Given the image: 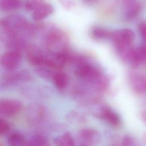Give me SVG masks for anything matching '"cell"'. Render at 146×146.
<instances>
[{"mask_svg": "<svg viewBox=\"0 0 146 146\" xmlns=\"http://www.w3.org/2000/svg\"><path fill=\"white\" fill-rule=\"evenodd\" d=\"M54 11V7L51 4L43 1L32 13V18L34 20L40 21Z\"/></svg>", "mask_w": 146, "mask_h": 146, "instance_id": "obj_12", "label": "cell"}, {"mask_svg": "<svg viewBox=\"0 0 146 146\" xmlns=\"http://www.w3.org/2000/svg\"><path fill=\"white\" fill-rule=\"evenodd\" d=\"M145 143H146V141H145Z\"/></svg>", "mask_w": 146, "mask_h": 146, "instance_id": "obj_30", "label": "cell"}, {"mask_svg": "<svg viewBox=\"0 0 146 146\" xmlns=\"http://www.w3.org/2000/svg\"><path fill=\"white\" fill-rule=\"evenodd\" d=\"M0 146H2V145H0Z\"/></svg>", "mask_w": 146, "mask_h": 146, "instance_id": "obj_29", "label": "cell"}, {"mask_svg": "<svg viewBox=\"0 0 146 146\" xmlns=\"http://www.w3.org/2000/svg\"><path fill=\"white\" fill-rule=\"evenodd\" d=\"M67 38L62 30L56 28H52L49 30L45 36V44L47 48L53 50L59 48V51L66 50L65 46Z\"/></svg>", "mask_w": 146, "mask_h": 146, "instance_id": "obj_2", "label": "cell"}, {"mask_svg": "<svg viewBox=\"0 0 146 146\" xmlns=\"http://www.w3.org/2000/svg\"><path fill=\"white\" fill-rule=\"evenodd\" d=\"M53 143L55 146H75L74 138L68 131L54 137Z\"/></svg>", "mask_w": 146, "mask_h": 146, "instance_id": "obj_15", "label": "cell"}, {"mask_svg": "<svg viewBox=\"0 0 146 146\" xmlns=\"http://www.w3.org/2000/svg\"><path fill=\"white\" fill-rule=\"evenodd\" d=\"M67 120L72 123H83L86 121V117L85 115L75 110L69 111L66 115Z\"/></svg>", "mask_w": 146, "mask_h": 146, "instance_id": "obj_20", "label": "cell"}, {"mask_svg": "<svg viewBox=\"0 0 146 146\" xmlns=\"http://www.w3.org/2000/svg\"><path fill=\"white\" fill-rule=\"evenodd\" d=\"M141 10V5L135 1L124 2L123 16L127 20H131L138 16Z\"/></svg>", "mask_w": 146, "mask_h": 146, "instance_id": "obj_10", "label": "cell"}, {"mask_svg": "<svg viewBox=\"0 0 146 146\" xmlns=\"http://www.w3.org/2000/svg\"><path fill=\"white\" fill-rule=\"evenodd\" d=\"M35 73L39 77L45 79H51L55 74L53 71L43 67H38L34 70Z\"/></svg>", "mask_w": 146, "mask_h": 146, "instance_id": "obj_21", "label": "cell"}, {"mask_svg": "<svg viewBox=\"0 0 146 146\" xmlns=\"http://www.w3.org/2000/svg\"><path fill=\"white\" fill-rule=\"evenodd\" d=\"M22 53L18 50H10L3 53L1 57L2 67L9 71H15L21 65Z\"/></svg>", "mask_w": 146, "mask_h": 146, "instance_id": "obj_4", "label": "cell"}, {"mask_svg": "<svg viewBox=\"0 0 146 146\" xmlns=\"http://www.w3.org/2000/svg\"><path fill=\"white\" fill-rule=\"evenodd\" d=\"M111 146H116V145H111Z\"/></svg>", "mask_w": 146, "mask_h": 146, "instance_id": "obj_28", "label": "cell"}, {"mask_svg": "<svg viewBox=\"0 0 146 146\" xmlns=\"http://www.w3.org/2000/svg\"><path fill=\"white\" fill-rule=\"evenodd\" d=\"M52 80L54 84L57 88L62 90L64 88L67 84L68 77L67 75L63 72H55Z\"/></svg>", "mask_w": 146, "mask_h": 146, "instance_id": "obj_17", "label": "cell"}, {"mask_svg": "<svg viewBox=\"0 0 146 146\" xmlns=\"http://www.w3.org/2000/svg\"><path fill=\"white\" fill-rule=\"evenodd\" d=\"M47 143V139L44 136L35 134L26 140V146H46Z\"/></svg>", "mask_w": 146, "mask_h": 146, "instance_id": "obj_19", "label": "cell"}, {"mask_svg": "<svg viewBox=\"0 0 146 146\" xmlns=\"http://www.w3.org/2000/svg\"><path fill=\"white\" fill-rule=\"evenodd\" d=\"M22 103L17 99H5L0 101V112L6 116L17 114L22 108Z\"/></svg>", "mask_w": 146, "mask_h": 146, "instance_id": "obj_5", "label": "cell"}, {"mask_svg": "<svg viewBox=\"0 0 146 146\" xmlns=\"http://www.w3.org/2000/svg\"><path fill=\"white\" fill-rule=\"evenodd\" d=\"M113 31L100 26H95L91 29V36L97 40H105L111 38Z\"/></svg>", "mask_w": 146, "mask_h": 146, "instance_id": "obj_14", "label": "cell"}, {"mask_svg": "<svg viewBox=\"0 0 146 146\" xmlns=\"http://www.w3.org/2000/svg\"><path fill=\"white\" fill-rule=\"evenodd\" d=\"M29 62L34 66L38 67L46 66L48 56L38 50H30L27 54Z\"/></svg>", "mask_w": 146, "mask_h": 146, "instance_id": "obj_11", "label": "cell"}, {"mask_svg": "<svg viewBox=\"0 0 146 146\" xmlns=\"http://www.w3.org/2000/svg\"><path fill=\"white\" fill-rule=\"evenodd\" d=\"M7 143L8 146H26V140L22 133L14 131L8 135Z\"/></svg>", "mask_w": 146, "mask_h": 146, "instance_id": "obj_16", "label": "cell"}, {"mask_svg": "<svg viewBox=\"0 0 146 146\" xmlns=\"http://www.w3.org/2000/svg\"><path fill=\"white\" fill-rule=\"evenodd\" d=\"M138 30L142 38L146 41V21L141 22L139 25Z\"/></svg>", "mask_w": 146, "mask_h": 146, "instance_id": "obj_24", "label": "cell"}, {"mask_svg": "<svg viewBox=\"0 0 146 146\" xmlns=\"http://www.w3.org/2000/svg\"><path fill=\"white\" fill-rule=\"evenodd\" d=\"M10 129L9 123L5 119H1L0 120V134L4 135L7 133Z\"/></svg>", "mask_w": 146, "mask_h": 146, "instance_id": "obj_23", "label": "cell"}, {"mask_svg": "<svg viewBox=\"0 0 146 146\" xmlns=\"http://www.w3.org/2000/svg\"><path fill=\"white\" fill-rule=\"evenodd\" d=\"M133 141L132 139L129 136H125L122 141L123 146H132Z\"/></svg>", "mask_w": 146, "mask_h": 146, "instance_id": "obj_25", "label": "cell"}, {"mask_svg": "<svg viewBox=\"0 0 146 146\" xmlns=\"http://www.w3.org/2000/svg\"><path fill=\"white\" fill-rule=\"evenodd\" d=\"M129 82L135 92L142 94L146 92V78L140 74L131 72L129 75Z\"/></svg>", "mask_w": 146, "mask_h": 146, "instance_id": "obj_9", "label": "cell"}, {"mask_svg": "<svg viewBox=\"0 0 146 146\" xmlns=\"http://www.w3.org/2000/svg\"><path fill=\"white\" fill-rule=\"evenodd\" d=\"M79 146H87V145H84V144H80Z\"/></svg>", "mask_w": 146, "mask_h": 146, "instance_id": "obj_27", "label": "cell"}, {"mask_svg": "<svg viewBox=\"0 0 146 146\" xmlns=\"http://www.w3.org/2000/svg\"><path fill=\"white\" fill-rule=\"evenodd\" d=\"M0 25L9 38L19 37L23 33L32 34L35 30V27L21 15H10L2 18Z\"/></svg>", "mask_w": 146, "mask_h": 146, "instance_id": "obj_1", "label": "cell"}, {"mask_svg": "<svg viewBox=\"0 0 146 146\" xmlns=\"http://www.w3.org/2000/svg\"><path fill=\"white\" fill-rule=\"evenodd\" d=\"M135 38V34L131 29L123 28L113 31L111 39L119 51L131 47Z\"/></svg>", "mask_w": 146, "mask_h": 146, "instance_id": "obj_3", "label": "cell"}, {"mask_svg": "<svg viewBox=\"0 0 146 146\" xmlns=\"http://www.w3.org/2000/svg\"><path fill=\"white\" fill-rule=\"evenodd\" d=\"M79 139L82 144L87 146H94L98 144L100 140L101 136L99 132L91 128L82 129L79 132Z\"/></svg>", "mask_w": 146, "mask_h": 146, "instance_id": "obj_6", "label": "cell"}, {"mask_svg": "<svg viewBox=\"0 0 146 146\" xmlns=\"http://www.w3.org/2000/svg\"><path fill=\"white\" fill-rule=\"evenodd\" d=\"M63 6L66 8H70L72 6L73 2L72 1H61Z\"/></svg>", "mask_w": 146, "mask_h": 146, "instance_id": "obj_26", "label": "cell"}, {"mask_svg": "<svg viewBox=\"0 0 146 146\" xmlns=\"http://www.w3.org/2000/svg\"><path fill=\"white\" fill-rule=\"evenodd\" d=\"M44 108L41 104L34 103L30 105L26 110L27 117L32 121L39 120L43 116Z\"/></svg>", "mask_w": 146, "mask_h": 146, "instance_id": "obj_13", "label": "cell"}, {"mask_svg": "<svg viewBox=\"0 0 146 146\" xmlns=\"http://www.w3.org/2000/svg\"><path fill=\"white\" fill-rule=\"evenodd\" d=\"M31 79V75L29 72L25 70H22L9 72L4 77L3 82L6 84H10L21 81H28Z\"/></svg>", "mask_w": 146, "mask_h": 146, "instance_id": "obj_8", "label": "cell"}, {"mask_svg": "<svg viewBox=\"0 0 146 146\" xmlns=\"http://www.w3.org/2000/svg\"><path fill=\"white\" fill-rule=\"evenodd\" d=\"M22 2L20 0H1L0 9L3 11H11L21 7Z\"/></svg>", "mask_w": 146, "mask_h": 146, "instance_id": "obj_18", "label": "cell"}, {"mask_svg": "<svg viewBox=\"0 0 146 146\" xmlns=\"http://www.w3.org/2000/svg\"><path fill=\"white\" fill-rule=\"evenodd\" d=\"M96 117L106 121L113 127H117L120 124V118L118 114L106 105L103 106Z\"/></svg>", "mask_w": 146, "mask_h": 146, "instance_id": "obj_7", "label": "cell"}, {"mask_svg": "<svg viewBox=\"0 0 146 146\" xmlns=\"http://www.w3.org/2000/svg\"><path fill=\"white\" fill-rule=\"evenodd\" d=\"M42 1L39 0H31L25 2L24 4V7L27 11H34L37 7L42 2Z\"/></svg>", "mask_w": 146, "mask_h": 146, "instance_id": "obj_22", "label": "cell"}]
</instances>
